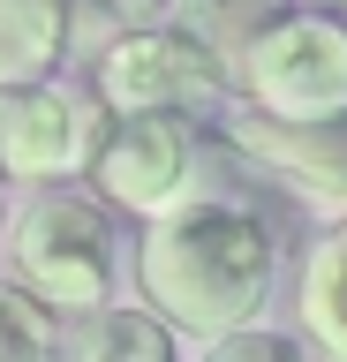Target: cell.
Wrapping results in <instances>:
<instances>
[{"mask_svg":"<svg viewBox=\"0 0 347 362\" xmlns=\"http://www.w3.org/2000/svg\"><path fill=\"white\" fill-rule=\"evenodd\" d=\"M272 279H279V242L242 197L189 189L174 211L143 226L136 287L174 332L227 339L242 325H257L272 302Z\"/></svg>","mask_w":347,"mask_h":362,"instance_id":"1","label":"cell"},{"mask_svg":"<svg viewBox=\"0 0 347 362\" xmlns=\"http://www.w3.org/2000/svg\"><path fill=\"white\" fill-rule=\"evenodd\" d=\"M98 158V113L69 83H0V174L8 181H61Z\"/></svg>","mask_w":347,"mask_h":362,"instance_id":"6","label":"cell"},{"mask_svg":"<svg viewBox=\"0 0 347 362\" xmlns=\"http://www.w3.org/2000/svg\"><path fill=\"white\" fill-rule=\"evenodd\" d=\"M295 310H302V332L317 339V347H347V219L310 249Z\"/></svg>","mask_w":347,"mask_h":362,"instance_id":"10","label":"cell"},{"mask_svg":"<svg viewBox=\"0 0 347 362\" xmlns=\"http://www.w3.org/2000/svg\"><path fill=\"white\" fill-rule=\"evenodd\" d=\"M196 144H189V121L182 113H121L114 129L98 136V158H91V181L98 197L136 211V219H159L196 189Z\"/></svg>","mask_w":347,"mask_h":362,"instance_id":"5","label":"cell"},{"mask_svg":"<svg viewBox=\"0 0 347 362\" xmlns=\"http://www.w3.org/2000/svg\"><path fill=\"white\" fill-rule=\"evenodd\" d=\"M257 113L279 121H332L347 113V23L324 8H287L264 38L234 61Z\"/></svg>","mask_w":347,"mask_h":362,"instance_id":"3","label":"cell"},{"mask_svg":"<svg viewBox=\"0 0 347 362\" xmlns=\"http://www.w3.org/2000/svg\"><path fill=\"white\" fill-rule=\"evenodd\" d=\"M98 98L114 113H189L219 98V53L182 23H151L106 45L98 61Z\"/></svg>","mask_w":347,"mask_h":362,"instance_id":"4","label":"cell"},{"mask_svg":"<svg viewBox=\"0 0 347 362\" xmlns=\"http://www.w3.org/2000/svg\"><path fill=\"white\" fill-rule=\"evenodd\" d=\"M310 362H347V347H317V339H310Z\"/></svg>","mask_w":347,"mask_h":362,"instance_id":"13","label":"cell"},{"mask_svg":"<svg viewBox=\"0 0 347 362\" xmlns=\"http://www.w3.org/2000/svg\"><path fill=\"white\" fill-rule=\"evenodd\" d=\"M0 362H61V310H46L23 279H0Z\"/></svg>","mask_w":347,"mask_h":362,"instance_id":"11","label":"cell"},{"mask_svg":"<svg viewBox=\"0 0 347 362\" xmlns=\"http://www.w3.org/2000/svg\"><path fill=\"white\" fill-rule=\"evenodd\" d=\"M8 257H16V279L61 317L106 310V302H114V279H121L106 204L76 197V189L30 197L23 211H16V226H8Z\"/></svg>","mask_w":347,"mask_h":362,"instance_id":"2","label":"cell"},{"mask_svg":"<svg viewBox=\"0 0 347 362\" xmlns=\"http://www.w3.org/2000/svg\"><path fill=\"white\" fill-rule=\"evenodd\" d=\"M234 144H242V151H257L264 166H279L302 197L340 204V211H347V113H332V121L242 113V121H234Z\"/></svg>","mask_w":347,"mask_h":362,"instance_id":"7","label":"cell"},{"mask_svg":"<svg viewBox=\"0 0 347 362\" xmlns=\"http://www.w3.org/2000/svg\"><path fill=\"white\" fill-rule=\"evenodd\" d=\"M0 181H8V174H0ZM0 226H8V189H0Z\"/></svg>","mask_w":347,"mask_h":362,"instance_id":"15","label":"cell"},{"mask_svg":"<svg viewBox=\"0 0 347 362\" xmlns=\"http://www.w3.org/2000/svg\"><path fill=\"white\" fill-rule=\"evenodd\" d=\"M204 362H310L287 332H272V325H242V332L227 339H211V355Z\"/></svg>","mask_w":347,"mask_h":362,"instance_id":"12","label":"cell"},{"mask_svg":"<svg viewBox=\"0 0 347 362\" xmlns=\"http://www.w3.org/2000/svg\"><path fill=\"white\" fill-rule=\"evenodd\" d=\"M114 8H129V16H143V8H159V0H114Z\"/></svg>","mask_w":347,"mask_h":362,"instance_id":"14","label":"cell"},{"mask_svg":"<svg viewBox=\"0 0 347 362\" xmlns=\"http://www.w3.org/2000/svg\"><path fill=\"white\" fill-rule=\"evenodd\" d=\"M69 45V0H0V83H46Z\"/></svg>","mask_w":347,"mask_h":362,"instance_id":"9","label":"cell"},{"mask_svg":"<svg viewBox=\"0 0 347 362\" xmlns=\"http://www.w3.org/2000/svg\"><path fill=\"white\" fill-rule=\"evenodd\" d=\"M61 362H182V332L151 302H106V310L76 317Z\"/></svg>","mask_w":347,"mask_h":362,"instance_id":"8","label":"cell"}]
</instances>
